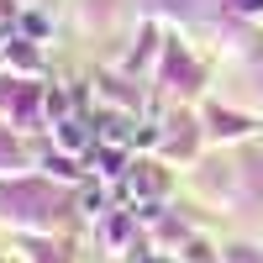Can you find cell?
Masks as SVG:
<instances>
[{
	"instance_id": "1",
	"label": "cell",
	"mask_w": 263,
	"mask_h": 263,
	"mask_svg": "<svg viewBox=\"0 0 263 263\" xmlns=\"http://www.w3.org/2000/svg\"><path fill=\"white\" fill-rule=\"evenodd\" d=\"M58 137H63V147H84V142H90V137H84V126H79V121H69V116L58 121Z\"/></svg>"
},
{
	"instance_id": "2",
	"label": "cell",
	"mask_w": 263,
	"mask_h": 263,
	"mask_svg": "<svg viewBox=\"0 0 263 263\" xmlns=\"http://www.w3.org/2000/svg\"><path fill=\"white\" fill-rule=\"evenodd\" d=\"M126 137H132V132H126V121H116V116H111V121L100 126V142H105V147H121Z\"/></svg>"
},
{
	"instance_id": "3",
	"label": "cell",
	"mask_w": 263,
	"mask_h": 263,
	"mask_svg": "<svg viewBox=\"0 0 263 263\" xmlns=\"http://www.w3.org/2000/svg\"><path fill=\"white\" fill-rule=\"evenodd\" d=\"M132 221H137V216H132ZM132 221H111L105 232H111V242H126V232H132Z\"/></svg>"
},
{
	"instance_id": "4",
	"label": "cell",
	"mask_w": 263,
	"mask_h": 263,
	"mask_svg": "<svg viewBox=\"0 0 263 263\" xmlns=\"http://www.w3.org/2000/svg\"><path fill=\"white\" fill-rule=\"evenodd\" d=\"M242 11H263V0H242Z\"/></svg>"
}]
</instances>
